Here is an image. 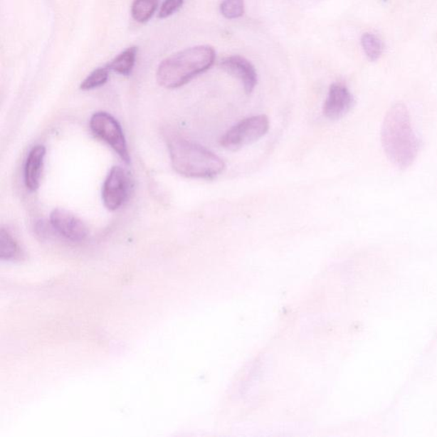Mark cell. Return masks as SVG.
Here are the masks:
<instances>
[{
  "label": "cell",
  "instance_id": "obj_1",
  "mask_svg": "<svg viewBox=\"0 0 437 437\" xmlns=\"http://www.w3.org/2000/svg\"><path fill=\"white\" fill-rule=\"evenodd\" d=\"M381 141L389 160L398 168L408 169L416 160L421 141L405 105L397 102L389 108L384 119Z\"/></svg>",
  "mask_w": 437,
  "mask_h": 437
},
{
  "label": "cell",
  "instance_id": "obj_2",
  "mask_svg": "<svg viewBox=\"0 0 437 437\" xmlns=\"http://www.w3.org/2000/svg\"><path fill=\"white\" fill-rule=\"evenodd\" d=\"M216 53L211 46L190 47L170 56L158 66L157 80L162 88L183 87L215 63Z\"/></svg>",
  "mask_w": 437,
  "mask_h": 437
},
{
  "label": "cell",
  "instance_id": "obj_3",
  "mask_svg": "<svg viewBox=\"0 0 437 437\" xmlns=\"http://www.w3.org/2000/svg\"><path fill=\"white\" fill-rule=\"evenodd\" d=\"M168 147L173 169L182 177L211 179L226 169L225 162L220 157L189 140L171 137Z\"/></svg>",
  "mask_w": 437,
  "mask_h": 437
},
{
  "label": "cell",
  "instance_id": "obj_4",
  "mask_svg": "<svg viewBox=\"0 0 437 437\" xmlns=\"http://www.w3.org/2000/svg\"><path fill=\"white\" fill-rule=\"evenodd\" d=\"M270 123L267 115H258L242 120L231 127L221 137L220 144L228 151L236 152L256 142L269 130Z\"/></svg>",
  "mask_w": 437,
  "mask_h": 437
},
{
  "label": "cell",
  "instance_id": "obj_5",
  "mask_svg": "<svg viewBox=\"0 0 437 437\" xmlns=\"http://www.w3.org/2000/svg\"><path fill=\"white\" fill-rule=\"evenodd\" d=\"M90 128L93 134L110 145L124 162L130 164V154L125 135L117 119L109 113L100 111L93 115L90 120Z\"/></svg>",
  "mask_w": 437,
  "mask_h": 437
},
{
  "label": "cell",
  "instance_id": "obj_6",
  "mask_svg": "<svg viewBox=\"0 0 437 437\" xmlns=\"http://www.w3.org/2000/svg\"><path fill=\"white\" fill-rule=\"evenodd\" d=\"M131 188L130 175L121 167L114 166L105 179L102 199L109 211H117L125 204Z\"/></svg>",
  "mask_w": 437,
  "mask_h": 437
},
{
  "label": "cell",
  "instance_id": "obj_7",
  "mask_svg": "<svg viewBox=\"0 0 437 437\" xmlns=\"http://www.w3.org/2000/svg\"><path fill=\"white\" fill-rule=\"evenodd\" d=\"M50 222L58 233L72 242H81L87 238L88 229L84 222L70 211L56 209L51 213Z\"/></svg>",
  "mask_w": 437,
  "mask_h": 437
},
{
  "label": "cell",
  "instance_id": "obj_8",
  "mask_svg": "<svg viewBox=\"0 0 437 437\" xmlns=\"http://www.w3.org/2000/svg\"><path fill=\"white\" fill-rule=\"evenodd\" d=\"M354 98L344 85L334 83L330 87L327 100L325 101L323 113L331 121H337L345 117L352 110Z\"/></svg>",
  "mask_w": 437,
  "mask_h": 437
},
{
  "label": "cell",
  "instance_id": "obj_9",
  "mask_svg": "<svg viewBox=\"0 0 437 437\" xmlns=\"http://www.w3.org/2000/svg\"><path fill=\"white\" fill-rule=\"evenodd\" d=\"M220 66L229 75L241 80L244 91L251 94L257 85V73L254 66L241 56H231L222 59Z\"/></svg>",
  "mask_w": 437,
  "mask_h": 437
},
{
  "label": "cell",
  "instance_id": "obj_10",
  "mask_svg": "<svg viewBox=\"0 0 437 437\" xmlns=\"http://www.w3.org/2000/svg\"><path fill=\"white\" fill-rule=\"evenodd\" d=\"M46 149L43 145H36L29 152L24 166V181L30 191H36L40 186Z\"/></svg>",
  "mask_w": 437,
  "mask_h": 437
},
{
  "label": "cell",
  "instance_id": "obj_11",
  "mask_svg": "<svg viewBox=\"0 0 437 437\" xmlns=\"http://www.w3.org/2000/svg\"><path fill=\"white\" fill-rule=\"evenodd\" d=\"M137 54L138 48L136 46H131L120 53L107 67L110 70H113L119 75H130L134 70Z\"/></svg>",
  "mask_w": 437,
  "mask_h": 437
},
{
  "label": "cell",
  "instance_id": "obj_12",
  "mask_svg": "<svg viewBox=\"0 0 437 437\" xmlns=\"http://www.w3.org/2000/svg\"><path fill=\"white\" fill-rule=\"evenodd\" d=\"M158 0H135L131 7L132 19L139 23H147L157 11Z\"/></svg>",
  "mask_w": 437,
  "mask_h": 437
},
{
  "label": "cell",
  "instance_id": "obj_13",
  "mask_svg": "<svg viewBox=\"0 0 437 437\" xmlns=\"http://www.w3.org/2000/svg\"><path fill=\"white\" fill-rule=\"evenodd\" d=\"M21 251L19 243L6 229H1L0 233V259L2 260H14L19 259Z\"/></svg>",
  "mask_w": 437,
  "mask_h": 437
},
{
  "label": "cell",
  "instance_id": "obj_14",
  "mask_svg": "<svg viewBox=\"0 0 437 437\" xmlns=\"http://www.w3.org/2000/svg\"><path fill=\"white\" fill-rule=\"evenodd\" d=\"M362 45L367 58L371 61H377L383 53L382 41L372 33H365L362 38Z\"/></svg>",
  "mask_w": 437,
  "mask_h": 437
},
{
  "label": "cell",
  "instance_id": "obj_15",
  "mask_svg": "<svg viewBox=\"0 0 437 437\" xmlns=\"http://www.w3.org/2000/svg\"><path fill=\"white\" fill-rule=\"evenodd\" d=\"M109 71L107 66L97 68L83 81V83L80 84V89L83 91H90V90L102 87L109 80Z\"/></svg>",
  "mask_w": 437,
  "mask_h": 437
},
{
  "label": "cell",
  "instance_id": "obj_16",
  "mask_svg": "<svg viewBox=\"0 0 437 437\" xmlns=\"http://www.w3.org/2000/svg\"><path fill=\"white\" fill-rule=\"evenodd\" d=\"M221 13L227 19H237L244 14L243 0H223Z\"/></svg>",
  "mask_w": 437,
  "mask_h": 437
},
{
  "label": "cell",
  "instance_id": "obj_17",
  "mask_svg": "<svg viewBox=\"0 0 437 437\" xmlns=\"http://www.w3.org/2000/svg\"><path fill=\"white\" fill-rule=\"evenodd\" d=\"M183 4L184 0H165L158 12V19H168L177 12L182 7Z\"/></svg>",
  "mask_w": 437,
  "mask_h": 437
}]
</instances>
